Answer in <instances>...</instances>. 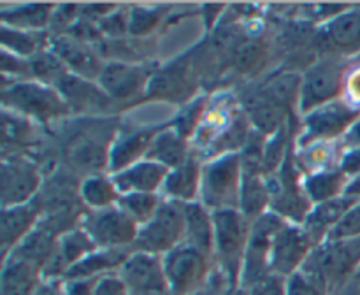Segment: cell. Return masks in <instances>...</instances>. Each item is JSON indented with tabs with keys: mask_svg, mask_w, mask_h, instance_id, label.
<instances>
[{
	"mask_svg": "<svg viewBox=\"0 0 360 295\" xmlns=\"http://www.w3.org/2000/svg\"><path fill=\"white\" fill-rule=\"evenodd\" d=\"M350 179L343 174L338 167L329 171L316 172V174L304 176V192L308 195L309 202L315 204L326 202V200L336 199L347 193Z\"/></svg>",
	"mask_w": 360,
	"mask_h": 295,
	"instance_id": "e575fe53",
	"label": "cell"
},
{
	"mask_svg": "<svg viewBox=\"0 0 360 295\" xmlns=\"http://www.w3.org/2000/svg\"><path fill=\"white\" fill-rule=\"evenodd\" d=\"M49 49L62 60L69 72L84 79L97 81L104 69V63L98 60V55L90 44L74 35H56L49 39Z\"/></svg>",
	"mask_w": 360,
	"mask_h": 295,
	"instance_id": "44dd1931",
	"label": "cell"
},
{
	"mask_svg": "<svg viewBox=\"0 0 360 295\" xmlns=\"http://www.w3.org/2000/svg\"><path fill=\"white\" fill-rule=\"evenodd\" d=\"M360 237V200L350 207L343 220L338 223L327 239L340 241V239H359Z\"/></svg>",
	"mask_w": 360,
	"mask_h": 295,
	"instance_id": "b9f144b4",
	"label": "cell"
},
{
	"mask_svg": "<svg viewBox=\"0 0 360 295\" xmlns=\"http://www.w3.org/2000/svg\"><path fill=\"white\" fill-rule=\"evenodd\" d=\"M347 65L341 56H322L306 67L301 74V93H299V114H308L323 104L343 98Z\"/></svg>",
	"mask_w": 360,
	"mask_h": 295,
	"instance_id": "5b68a950",
	"label": "cell"
},
{
	"mask_svg": "<svg viewBox=\"0 0 360 295\" xmlns=\"http://www.w3.org/2000/svg\"><path fill=\"white\" fill-rule=\"evenodd\" d=\"M213 260L221 280L229 288H239L252 221L239 209L214 211Z\"/></svg>",
	"mask_w": 360,
	"mask_h": 295,
	"instance_id": "7a4b0ae2",
	"label": "cell"
},
{
	"mask_svg": "<svg viewBox=\"0 0 360 295\" xmlns=\"http://www.w3.org/2000/svg\"><path fill=\"white\" fill-rule=\"evenodd\" d=\"M316 242L302 225L283 221L278 228L271 248V273L281 277H290L304 269L306 262L315 251Z\"/></svg>",
	"mask_w": 360,
	"mask_h": 295,
	"instance_id": "7c38bea8",
	"label": "cell"
},
{
	"mask_svg": "<svg viewBox=\"0 0 360 295\" xmlns=\"http://www.w3.org/2000/svg\"><path fill=\"white\" fill-rule=\"evenodd\" d=\"M243 164L241 155L231 153L202 165L200 199L210 211L239 209Z\"/></svg>",
	"mask_w": 360,
	"mask_h": 295,
	"instance_id": "277c9868",
	"label": "cell"
},
{
	"mask_svg": "<svg viewBox=\"0 0 360 295\" xmlns=\"http://www.w3.org/2000/svg\"><path fill=\"white\" fill-rule=\"evenodd\" d=\"M169 169L151 160H141L112 176L120 193H160L164 188Z\"/></svg>",
	"mask_w": 360,
	"mask_h": 295,
	"instance_id": "cb8c5ba5",
	"label": "cell"
},
{
	"mask_svg": "<svg viewBox=\"0 0 360 295\" xmlns=\"http://www.w3.org/2000/svg\"><path fill=\"white\" fill-rule=\"evenodd\" d=\"M197 72L193 70L192 62L188 56H181L172 62L171 65L160 70H155L150 84H148L146 95L151 98L165 102H178L185 105L192 98H195Z\"/></svg>",
	"mask_w": 360,
	"mask_h": 295,
	"instance_id": "e0dca14e",
	"label": "cell"
},
{
	"mask_svg": "<svg viewBox=\"0 0 360 295\" xmlns=\"http://www.w3.org/2000/svg\"><path fill=\"white\" fill-rule=\"evenodd\" d=\"M295 140L294 148L283 165L278 169L276 174L269 178L271 188V213L280 216L288 223L302 225L311 211L313 204L309 202L304 192V176L295 164Z\"/></svg>",
	"mask_w": 360,
	"mask_h": 295,
	"instance_id": "8992f818",
	"label": "cell"
},
{
	"mask_svg": "<svg viewBox=\"0 0 360 295\" xmlns=\"http://www.w3.org/2000/svg\"><path fill=\"white\" fill-rule=\"evenodd\" d=\"M134 249H95L91 255L81 260L65 274L63 280L70 277H88V280H98L108 274L118 273L120 267L127 260V256Z\"/></svg>",
	"mask_w": 360,
	"mask_h": 295,
	"instance_id": "f546056e",
	"label": "cell"
},
{
	"mask_svg": "<svg viewBox=\"0 0 360 295\" xmlns=\"http://www.w3.org/2000/svg\"><path fill=\"white\" fill-rule=\"evenodd\" d=\"M329 288L304 269L287 280V295H329Z\"/></svg>",
	"mask_w": 360,
	"mask_h": 295,
	"instance_id": "60d3db41",
	"label": "cell"
},
{
	"mask_svg": "<svg viewBox=\"0 0 360 295\" xmlns=\"http://www.w3.org/2000/svg\"><path fill=\"white\" fill-rule=\"evenodd\" d=\"M70 109V114H102L115 107V102L98 86L97 81L69 72L56 86Z\"/></svg>",
	"mask_w": 360,
	"mask_h": 295,
	"instance_id": "d6986e66",
	"label": "cell"
},
{
	"mask_svg": "<svg viewBox=\"0 0 360 295\" xmlns=\"http://www.w3.org/2000/svg\"><path fill=\"white\" fill-rule=\"evenodd\" d=\"M162 260L171 295H195L206 287L213 269H217L213 256L185 242Z\"/></svg>",
	"mask_w": 360,
	"mask_h": 295,
	"instance_id": "9c48e42d",
	"label": "cell"
},
{
	"mask_svg": "<svg viewBox=\"0 0 360 295\" xmlns=\"http://www.w3.org/2000/svg\"><path fill=\"white\" fill-rule=\"evenodd\" d=\"M211 97H204V95H197L195 98H192L190 102H186L181 107V111L178 112V116L172 122V126L181 133L186 139H192L195 130L199 129L200 122L204 118V112H206L207 105H210Z\"/></svg>",
	"mask_w": 360,
	"mask_h": 295,
	"instance_id": "74e56055",
	"label": "cell"
},
{
	"mask_svg": "<svg viewBox=\"0 0 360 295\" xmlns=\"http://www.w3.org/2000/svg\"><path fill=\"white\" fill-rule=\"evenodd\" d=\"M285 220L276 216L274 213H266L252 223V234H250L248 249H246L245 266H243L241 281L239 288L246 290L262 280L264 276L271 274V248H273V239L276 235L278 228L283 225Z\"/></svg>",
	"mask_w": 360,
	"mask_h": 295,
	"instance_id": "5bb4252c",
	"label": "cell"
},
{
	"mask_svg": "<svg viewBox=\"0 0 360 295\" xmlns=\"http://www.w3.org/2000/svg\"><path fill=\"white\" fill-rule=\"evenodd\" d=\"M185 213V244L193 246L213 256L214 216L202 202H192L183 206Z\"/></svg>",
	"mask_w": 360,
	"mask_h": 295,
	"instance_id": "83f0119b",
	"label": "cell"
},
{
	"mask_svg": "<svg viewBox=\"0 0 360 295\" xmlns=\"http://www.w3.org/2000/svg\"><path fill=\"white\" fill-rule=\"evenodd\" d=\"M338 169H340L350 181L354 178H357L360 174V148H347V150L341 151Z\"/></svg>",
	"mask_w": 360,
	"mask_h": 295,
	"instance_id": "f6af8a7d",
	"label": "cell"
},
{
	"mask_svg": "<svg viewBox=\"0 0 360 295\" xmlns=\"http://www.w3.org/2000/svg\"><path fill=\"white\" fill-rule=\"evenodd\" d=\"M202 162L192 157L179 167L171 169L165 178L160 195L178 204L199 202L200 183H202Z\"/></svg>",
	"mask_w": 360,
	"mask_h": 295,
	"instance_id": "603a6c76",
	"label": "cell"
},
{
	"mask_svg": "<svg viewBox=\"0 0 360 295\" xmlns=\"http://www.w3.org/2000/svg\"><path fill=\"white\" fill-rule=\"evenodd\" d=\"M253 126L239 100L231 93L211 97L199 129L190 139L193 157L202 164L224 155L241 153L250 140Z\"/></svg>",
	"mask_w": 360,
	"mask_h": 295,
	"instance_id": "6da1fadb",
	"label": "cell"
},
{
	"mask_svg": "<svg viewBox=\"0 0 360 295\" xmlns=\"http://www.w3.org/2000/svg\"><path fill=\"white\" fill-rule=\"evenodd\" d=\"M243 183L239 195V211L250 221L259 220L271 211L269 178L264 171V164L253 158H241Z\"/></svg>",
	"mask_w": 360,
	"mask_h": 295,
	"instance_id": "ac0fdd59",
	"label": "cell"
},
{
	"mask_svg": "<svg viewBox=\"0 0 360 295\" xmlns=\"http://www.w3.org/2000/svg\"><path fill=\"white\" fill-rule=\"evenodd\" d=\"M164 197L160 193H127L120 197L116 206L129 214L139 227L151 220L160 209Z\"/></svg>",
	"mask_w": 360,
	"mask_h": 295,
	"instance_id": "8d00e7d4",
	"label": "cell"
},
{
	"mask_svg": "<svg viewBox=\"0 0 360 295\" xmlns=\"http://www.w3.org/2000/svg\"><path fill=\"white\" fill-rule=\"evenodd\" d=\"M0 41H2V51L27 60L34 58L49 46L46 32L20 30V28L6 27V25L0 27Z\"/></svg>",
	"mask_w": 360,
	"mask_h": 295,
	"instance_id": "d590c367",
	"label": "cell"
},
{
	"mask_svg": "<svg viewBox=\"0 0 360 295\" xmlns=\"http://www.w3.org/2000/svg\"><path fill=\"white\" fill-rule=\"evenodd\" d=\"M185 242V213L183 204L164 199L160 209L148 223L139 228L134 244L136 251L165 256L169 251Z\"/></svg>",
	"mask_w": 360,
	"mask_h": 295,
	"instance_id": "30bf717a",
	"label": "cell"
},
{
	"mask_svg": "<svg viewBox=\"0 0 360 295\" xmlns=\"http://www.w3.org/2000/svg\"><path fill=\"white\" fill-rule=\"evenodd\" d=\"M30 119L23 118V116H18L14 112L6 111L4 109V148L7 150V146H25V144H30L34 140V129H32Z\"/></svg>",
	"mask_w": 360,
	"mask_h": 295,
	"instance_id": "f35d334b",
	"label": "cell"
},
{
	"mask_svg": "<svg viewBox=\"0 0 360 295\" xmlns=\"http://www.w3.org/2000/svg\"><path fill=\"white\" fill-rule=\"evenodd\" d=\"M95 295H132L118 273L108 274L97 280Z\"/></svg>",
	"mask_w": 360,
	"mask_h": 295,
	"instance_id": "ee69618b",
	"label": "cell"
},
{
	"mask_svg": "<svg viewBox=\"0 0 360 295\" xmlns=\"http://www.w3.org/2000/svg\"><path fill=\"white\" fill-rule=\"evenodd\" d=\"M326 37L336 51H360V7H348L326 23Z\"/></svg>",
	"mask_w": 360,
	"mask_h": 295,
	"instance_id": "d6a6232c",
	"label": "cell"
},
{
	"mask_svg": "<svg viewBox=\"0 0 360 295\" xmlns=\"http://www.w3.org/2000/svg\"><path fill=\"white\" fill-rule=\"evenodd\" d=\"M341 151L343 148L338 143H315L306 148H295V164L302 176L316 174L338 167Z\"/></svg>",
	"mask_w": 360,
	"mask_h": 295,
	"instance_id": "836d02e7",
	"label": "cell"
},
{
	"mask_svg": "<svg viewBox=\"0 0 360 295\" xmlns=\"http://www.w3.org/2000/svg\"><path fill=\"white\" fill-rule=\"evenodd\" d=\"M164 7H130L129 9V34L134 37H146L158 27Z\"/></svg>",
	"mask_w": 360,
	"mask_h": 295,
	"instance_id": "ab89813d",
	"label": "cell"
},
{
	"mask_svg": "<svg viewBox=\"0 0 360 295\" xmlns=\"http://www.w3.org/2000/svg\"><path fill=\"white\" fill-rule=\"evenodd\" d=\"M2 207L34 202L42 188L41 167L23 155H6L0 171Z\"/></svg>",
	"mask_w": 360,
	"mask_h": 295,
	"instance_id": "4fadbf2b",
	"label": "cell"
},
{
	"mask_svg": "<svg viewBox=\"0 0 360 295\" xmlns=\"http://www.w3.org/2000/svg\"><path fill=\"white\" fill-rule=\"evenodd\" d=\"M357 202V199L350 195H341L336 199L326 200V202L315 204L309 211L308 218L302 223V227L308 230V234L311 235L313 241L316 242V246H320L322 242L327 241L330 232L338 227L341 220L345 218V214L350 211V207Z\"/></svg>",
	"mask_w": 360,
	"mask_h": 295,
	"instance_id": "d4e9b609",
	"label": "cell"
},
{
	"mask_svg": "<svg viewBox=\"0 0 360 295\" xmlns=\"http://www.w3.org/2000/svg\"><path fill=\"white\" fill-rule=\"evenodd\" d=\"M34 295H65L63 290V280H55V277H44L39 284Z\"/></svg>",
	"mask_w": 360,
	"mask_h": 295,
	"instance_id": "c3c4849f",
	"label": "cell"
},
{
	"mask_svg": "<svg viewBox=\"0 0 360 295\" xmlns=\"http://www.w3.org/2000/svg\"><path fill=\"white\" fill-rule=\"evenodd\" d=\"M44 274L34 263L16 255L2 256L0 295H34Z\"/></svg>",
	"mask_w": 360,
	"mask_h": 295,
	"instance_id": "484cf974",
	"label": "cell"
},
{
	"mask_svg": "<svg viewBox=\"0 0 360 295\" xmlns=\"http://www.w3.org/2000/svg\"><path fill=\"white\" fill-rule=\"evenodd\" d=\"M192 144L186 137H183L172 125L162 126L151 143L148 160L157 162L165 169H176L192 158Z\"/></svg>",
	"mask_w": 360,
	"mask_h": 295,
	"instance_id": "4316f807",
	"label": "cell"
},
{
	"mask_svg": "<svg viewBox=\"0 0 360 295\" xmlns=\"http://www.w3.org/2000/svg\"><path fill=\"white\" fill-rule=\"evenodd\" d=\"M2 105L6 111L44 125L70 114L62 93L56 88L35 79L4 83Z\"/></svg>",
	"mask_w": 360,
	"mask_h": 295,
	"instance_id": "3957f363",
	"label": "cell"
},
{
	"mask_svg": "<svg viewBox=\"0 0 360 295\" xmlns=\"http://www.w3.org/2000/svg\"><path fill=\"white\" fill-rule=\"evenodd\" d=\"M359 267L360 237L340 239V241L327 239L311 253L304 270L313 274L329 288V291H333L336 287L347 283Z\"/></svg>",
	"mask_w": 360,
	"mask_h": 295,
	"instance_id": "ba28073f",
	"label": "cell"
},
{
	"mask_svg": "<svg viewBox=\"0 0 360 295\" xmlns=\"http://www.w3.org/2000/svg\"><path fill=\"white\" fill-rule=\"evenodd\" d=\"M118 274L132 295H171L162 256L134 249Z\"/></svg>",
	"mask_w": 360,
	"mask_h": 295,
	"instance_id": "2e32d148",
	"label": "cell"
},
{
	"mask_svg": "<svg viewBox=\"0 0 360 295\" xmlns=\"http://www.w3.org/2000/svg\"><path fill=\"white\" fill-rule=\"evenodd\" d=\"M343 98L354 107L360 109V67L355 70H348L345 79Z\"/></svg>",
	"mask_w": 360,
	"mask_h": 295,
	"instance_id": "bcb514c9",
	"label": "cell"
},
{
	"mask_svg": "<svg viewBox=\"0 0 360 295\" xmlns=\"http://www.w3.org/2000/svg\"><path fill=\"white\" fill-rule=\"evenodd\" d=\"M347 195H350V197H354V199L360 200V174L357 176V178H354L350 183H348Z\"/></svg>",
	"mask_w": 360,
	"mask_h": 295,
	"instance_id": "f907efd6",
	"label": "cell"
},
{
	"mask_svg": "<svg viewBox=\"0 0 360 295\" xmlns=\"http://www.w3.org/2000/svg\"><path fill=\"white\" fill-rule=\"evenodd\" d=\"M340 143L343 150H347V148H360V118L352 125V129L345 133V137Z\"/></svg>",
	"mask_w": 360,
	"mask_h": 295,
	"instance_id": "681fc988",
	"label": "cell"
},
{
	"mask_svg": "<svg viewBox=\"0 0 360 295\" xmlns=\"http://www.w3.org/2000/svg\"><path fill=\"white\" fill-rule=\"evenodd\" d=\"M160 129L162 126H137V129H127L116 133L112 137L111 150H109V174H116L137 162L146 160L151 143Z\"/></svg>",
	"mask_w": 360,
	"mask_h": 295,
	"instance_id": "ffe728a7",
	"label": "cell"
},
{
	"mask_svg": "<svg viewBox=\"0 0 360 295\" xmlns=\"http://www.w3.org/2000/svg\"><path fill=\"white\" fill-rule=\"evenodd\" d=\"M95 287H97V280H88V277L63 280L65 295H95Z\"/></svg>",
	"mask_w": 360,
	"mask_h": 295,
	"instance_id": "7dc6e473",
	"label": "cell"
},
{
	"mask_svg": "<svg viewBox=\"0 0 360 295\" xmlns=\"http://www.w3.org/2000/svg\"><path fill=\"white\" fill-rule=\"evenodd\" d=\"M77 192H79V200L88 211L108 209V207L116 206L120 197H122L109 172L86 174Z\"/></svg>",
	"mask_w": 360,
	"mask_h": 295,
	"instance_id": "1f68e13d",
	"label": "cell"
},
{
	"mask_svg": "<svg viewBox=\"0 0 360 295\" xmlns=\"http://www.w3.org/2000/svg\"><path fill=\"white\" fill-rule=\"evenodd\" d=\"M98 249H134L139 225L118 206L102 211H88L79 221Z\"/></svg>",
	"mask_w": 360,
	"mask_h": 295,
	"instance_id": "8fae6325",
	"label": "cell"
},
{
	"mask_svg": "<svg viewBox=\"0 0 360 295\" xmlns=\"http://www.w3.org/2000/svg\"><path fill=\"white\" fill-rule=\"evenodd\" d=\"M56 244H58V234L51 230L46 225H39L18 248H14L9 255H16L27 262L34 263L39 269L44 270L51 263L53 256L56 253Z\"/></svg>",
	"mask_w": 360,
	"mask_h": 295,
	"instance_id": "f1b7e54d",
	"label": "cell"
},
{
	"mask_svg": "<svg viewBox=\"0 0 360 295\" xmlns=\"http://www.w3.org/2000/svg\"><path fill=\"white\" fill-rule=\"evenodd\" d=\"M359 118L360 109L348 104L345 98L320 105L301 116L295 148H306L315 143H340Z\"/></svg>",
	"mask_w": 360,
	"mask_h": 295,
	"instance_id": "52a82bcc",
	"label": "cell"
},
{
	"mask_svg": "<svg viewBox=\"0 0 360 295\" xmlns=\"http://www.w3.org/2000/svg\"><path fill=\"white\" fill-rule=\"evenodd\" d=\"M155 70L141 63L112 60L104 63L97 83L115 104L129 102L146 93Z\"/></svg>",
	"mask_w": 360,
	"mask_h": 295,
	"instance_id": "9a60e30c",
	"label": "cell"
},
{
	"mask_svg": "<svg viewBox=\"0 0 360 295\" xmlns=\"http://www.w3.org/2000/svg\"><path fill=\"white\" fill-rule=\"evenodd\" d=\"M41 223L42 211L35 200L28 204H20V206L2 207V213H0L2 256L9 255L14 248H18Z\"/></svg>",
	"mask_w": 360,
	"mask_h": 295,
	"instance_id": "7402d4cb",
	"label": "cell"
},
{
	"mask_svg": "<svg viewBox=\"0 0 360 295\" xmlns=\"http://www.w3.org/2000/svg\"><path fill=\"white\" fill-rule=\"evenodd\" d=\"M55 6L46 4H20L2 6V25L28 32H44L55 16Z\"/></svg>",
	"mask_w": 360,
	"mask_h": 295,
	"instance_id": "4dcf8cb0",
	"label": "cell"
},
{
	"mask_svg": "<svg viewBox=\"0 0 360 295\" xmlns=\"http://www.w3.org/2000/svg\"><path fill=\"white\" fill-rule=\"evenodd\" d=\"M243 291L246 295H287V277L271 273Z\"/></svg>",
	"mask_w": 360,
	"mask_h": 295,
	"instance_id": "7bdbcfd3",
	"label": "cell"
}]
</instances>
